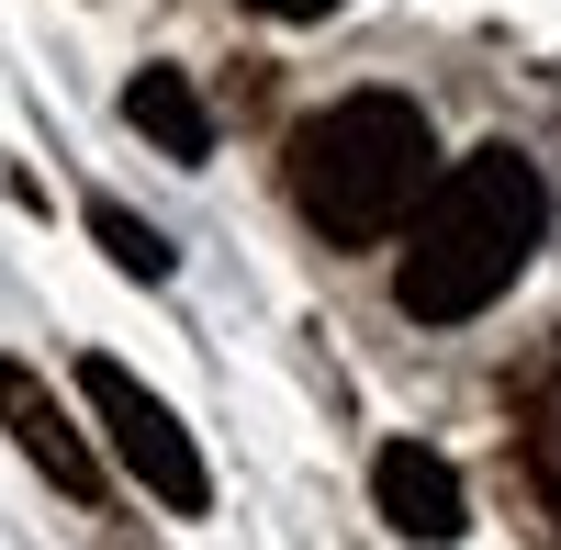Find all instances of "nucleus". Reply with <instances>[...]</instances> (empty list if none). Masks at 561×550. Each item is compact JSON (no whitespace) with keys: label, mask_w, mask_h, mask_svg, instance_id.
Listing matches in <instances>:
<instances>
[{"label":"nucleus","mask_w":561,"mask_h":550,"mask_svg":"<svg viewBox=\"0 0 561 550\" xmlns=\"http://www.w3.org/2000/svg\"><path fill=\"white\" fill-rule=\"evenodd\" d=\"M248 12H270V23H314V12H337V0H248Z\"/></svg>","instance_id":"8"},{"label":"nucleus","mask_w":561,"mask_h":550,"mask_svg":"<svg viewBox=\"0 0 561 550\" xmlns=\"http://www.w3.org/2000/svg\"><path fill=\"white\" fill-rule=\"evenodd\" d=\"M438 192V135L404 90H348L293 135V203L325 248H382Z\"/></svg>","instance_id":"2"},{"label":"nucleus","mask_w":561,"mask_h":550,"mask_svg":"<svg viewBox=\"0 0 561 550\" xmlns=\"http://www.w3.org/2000/svg\"><path fill=\"white\" fill-rule=\"evenodd\" d=\"M90 237L113 248V270H124V282H169V237H158V225H135L124 203H90Z\"/></svg>","instance_id":"7"},{"label":"nucleus","mask_w":561,"mask_h":550,"mask_svg":"<svg viewBox=\"0 0 561 550\" xmlns=\"http://www.w3.org/2000/svg\"><path fill=\"white\" fill-rule=\"evenodd\" d=\"M79 393H90V416H102V438H113V461H124L135 483H147V494H158L169 517H203V506H214V472H203V449H192V427H180L169 404H158L147 382L124 371V359H102V348H90V359H79Z\"/></svg>","instance_id":"3"},{"label":"nucleus","mask_w":561,"mask_h":550,"mask_svg":"<svg viewBox=\"0 0 561 550\" xmlns=\"http://www.w3.org/2000/svg\"><path fill=\"white\" fill-rule=\"evenodd\" d=\"M124 124L147 135L158 158H180V169H203V158H214V113H203V90L180 79V68H135V90H124Z\"/></svg>","instance_id":"6"},{"label":"nucleus","mask_w":561,"mask_h":550,"mask_svg":"<svg viewBox=\"0 0 561 550\" xmlns=\"http://www.w3.org/2000/svg\"><path fill=\"white\" fill-rule=\"evenodd\" d=\"M0 427L23 438V461L57 483L68 506H102V449H90V427L68 416L57 393H45V371H34V359H0Z\"/></svg>","instance_id":"4"},{"label":"nucleus","mask_w":561,"mask_h":550,"mask_svg":"<svg viewBox=\"0 0 561 550\" xmlns=\"http://www.w3.org/2000/svg\"><path fill=\"white\" fill-rule=\"evenodd\" d=\"M550 237V180L528 147H472L460 169H438V192L415 203L404 259H393V303L415 326H472L483 303H505V282L539 259Z\"/></svg>","instance_id":"1"},{"label":"nucleus","mask_w":561,"mask_h":550,"mask_svg":"<svg viewBox=\"0 0 561 550\" xmlns=\"http://www.w3.org/2000/svg\"><path fill=\"white\" fill-rule=\"evenodd\" d=\"M370 506H382L404 539L449 550V539H460V472L438 461L427 438H382V449H370Z\"/></svg>","instance_id":"5"}]
</instances>
